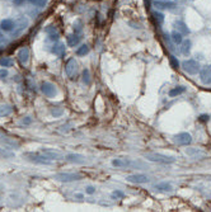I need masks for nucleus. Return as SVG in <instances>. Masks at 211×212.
I'll list each match as a JSON object with an SVG mask.
<instances>
[{"label":"nucleus","mask_w":211,"mask_h":212,"mask_svg":"<svg viewBox=\"0 0 211 212\" xmlns=\"http://www.w3.org/2000/svg\"><path fill=\"white\" fill-rule=\"evenodd\" d=\"M41 154H43L49 160H59V159H61V155L59 153H56L54 150H50V149H42Z\"/></svg>","instance_id":"nucleus-13"},{"label":"nucleus","mask_w":211,"mask_h":212,"mask_svg":"<svg viewBox=\"0 0 211 212\" xmlns=\"http://www.w3.org/2000/svg\"><path fill=\"white\" fill-rule=\"evenodd\" d=\"M0 27H2L3 31H12L14 27V22L12 19H4L2 22V24H0Z\"/></svg>","instance_id":"nucleus-16"},{"label":"nucleus","mask_w":211,"mask_h":212,"mask_svg":"<svg viewBox=\"0 0 211 212\" xmlns=\"http://www.w3.org/2000/svg\"><path fill=\"white\" fill-rule=\"evenodd\" d=\"M112 165L117 168H136V169H144L146 165L141 161H134L130 159H113Z\"/></svg>","instance_id":"nucleus-1"},{"label":"nucleus","mask_w":211,"mask_h":212,"mask_svg":"<svg viewBox=\"0 0 211 212\" xmlns=\"http://www.w3.org/2000/svg\"><path fill=\"white\" fill-rule=\"evenodd\" d=\"M5 76H8V71H7V70H4V69H2V70H0V79H4Z\"/></svg>","instance_id":"nucleus-34"},{"label":"nucleus","mask_w":211,"mask_h":212,"mask_svg":"<svg viewBox=\"0 0 211 212\" xmlns=\"http://www.w3.org/2000/svg\"><path fill=\"white\" fill-rule=\"evenodd\" d=\"M51 114L54 117H60V116L64 114V109L61 107H52L51 108Z\"/></svg>","instance_id":"nucleus-24"},{"label":"nucleus","mask_w":211,"mask_h":212,"mask_svg":"<svg viewBox=\"0 0 211 212\" xmlns=\"http://www.w3.org/2000/svg\"><path fill=\"white\" fill-rule=\"evenodd\" d=\"M200 79L202 81V84H205V85L211 84V65H207L201 70L200 71Z\"/></svg>","instance_id":"nucleus-9"},{"label":"nucleus","mask_w":211,"mask_h":212,"mask_svg":"<svg viewBox=\"0 0 211 212\" xmlns=\"http://www.w3.org/2000/svg\"><path fill=\"white\" fill-rule=\"evenodd\" d=\"M155 189L164 191V192H172L173 191V187L169 183H167V182H161L159 184H155Z\"/></svg>","instance_id":"nucleus-15"},{"label":"nucleus","mask_w":211,"mask_h":212,"mask_svg":"<svg viewBox=\"0 0 211 212\" xmlns=\"http://www.w3.org/2000/svg\"><path fill=\"white\" fill-rule=\"evenodd\" d=\"M14 2H15V4H19V3L22 2V0H14Z\"/></svg>","instance_id":"nucleus-40"},{"label":"nucleus","mask_w":211,"mask_h":212,"mask_svg":"<svg viewBox=\"0 0 211 212\" xmlns=\"http://www.w3.org/2000/svg\"><path fill=\"white\" fill-rule=\"evenodd\" d=\"M172 39H173L174 43H182V41H183L182 33H179V32H177V31L172 32Z\"/></svg>","instance_id":"nucleus-23"},{"label":"nucleus","mask_w":211,"mask_h":212,"mask_svg":"<svg viewBox=\"0 0 211 212\" xmlns=\"http://www.w3.org/2000/svg\"><path fill=\"white\" fill-rule=\"evenodd\" d=\"M28 160L32 161V163H36V164H42V165H50L51 164V160H49L43 154L42 155H38V154H28Z\"/></svg>","instance_id":"nucleus-8"},{"label":"nucleus","mask_w":211,"mask_h":212,"mask_svg":"<svg viewBox=\"0 0 211 212\" xmlns=\"http://www.w3.org/2000/svg\"><path fill=\"white\" fill-rule=\"evenodd\" d=\"M173 141L178 145H190L192 141V137L188 132H181L173 137Z\"/></svg>","instance_id":"nucleus-7"},{"label":"nucleus","mask_w":211,"mask_h":212,"mask_svg":"<svg viewBox=\"0 0 211 212\" xmlns=\"http://www.w3.org/2000/svg\"><path fill=\"white\" fill-rule=\"evenodd\" d=\"M155 17H156V18H158L160 22H163V15H161V14H159V13H155Z\"/></svg>","instance_id":"nucleus-38"},{"label":"nucleus","mask_w":211,"mask_h":212,"mask_svg":"<svg viewBox=\"0 0 211 212\" xmlns=\"http://www.w3.org/2000/svg\"><path fill=\"white\" fill-rule=\"evenodd\" d=\"M65 73L66 75L70 78V79H74L76 73H78V62L74 57L71 59H69L66 61V65H65Z\"/></svg>","instance_id":"nucleus-4"},{"label":"nucleus","mask_w":211,"mask_h":212,"mask_svg":"<svg viewBox=\"0 0 211 212\" xmlns=\"http://www.w3.org/2000/svg\"><path fill=\"white\" fill-rule=\"evenodd\" d=\"M174 3L169 2V0H159V2H155V7L159 9H172L174 8Z\"/></svg>","instance_id":"nucleus-14"},{"label":"nucleus","mask_w":211,"mask_h":212,"mask_svg":"<svg viewBox=\"0 0 211 212\" xmlns=\"http://www.w3.org/2000/svg\"><path fill=\"white\" fill-rule=\"evenodd\" d=\"M145 159L149 161H154V163H160V164H172L176 161V159L173 156H168V155H163L160 153H145L144 154Z\"/></svg>","instance_id":"nucleus-2"},{"label":"nucleus","mask_w":211,"mask_h":212,"mask_svg":"<svg viewBox=\"0 0 211 212\" xmlns=\"http://www.w3.org/2000/svg\"><path fill=\"white\" fill-rule=\"evenodd\" d=\"M18 60L22 65H27L29 61V50L27 47H23V49L19 50L18 52Z\"/></svg>","instance_id":"nucleus-11"},{"label":"nucleus","mask_w":211,"mask_h":212,"mask_svg":"<svg viewBox=\"0 0 211 212\" xmlns=\"http://www.w3.org/2000/svg\"><path fill=\"white\" fill-rule=\"evenodd\" d=\"M75 197H76V198H83V194H76Z\"/></svg>","instance_id":"nucleus-39"},{"label":"nucleus","mask_w":211,"mask_h":212,"mask_svg":"<svg viewBox=\"0 0 211 212\" xmlns=\"http://www.w3.org/2000/svg\"><path fill=\"white\" fill-rule=\"evenodd\" d=\"M50 39H51V41H57V39H59V34H51V36H50Z\"/></svg>","instance_id":"nucleus-37"},{"label":"nucleus","mask_w":211,"mask_h":212,"mask_svg":"<svg viewBox=\"0 0 211 212\" xmlns=\"http://www.w3.org/2000/svg\"><path fill=\"white\" fill-rule=\"evenodd\" d=\"M12 111H13V108H12V107H3L2 109H0V117H4V116L10 114V113H12Z\"/></svg>","instance_id":"nucleus-28"},{"label":"nucleus","mask_w":211,"mask_h":212,"mask_svg":"<svg viewBox=\"0 0 211 212\" xmlns=\"http://www.w3.org/2000/svg\"><path fill=\"white\" fill-rule=\"evenodd\" d=\"M127 182L130 183H136V184H144V183H148L150 179L149 177L144 175V174H134V175H129L126 178Z\"/></svg>","instance_id":"nucleus-10"},{"label":"nucleus","mask_w":211,"mask_h":212,"mask_svg":"<svg viewBox=\"0 0 211 212\" xmlns=\"http://www.w3.org/2000/svg\"><path fill=\"white\" fill-rule=\"evenodd\" d=\"M52 52H54L55 55H57L59 57H62V56L65 55V46H64V44H61V43H59V44L54 46Z\"/></svg>","instance_id":"nucleus-17"},{"label":"nucleus","mask_w":211,"mask_h":212,"mask_svg":"<svg viewBox=\"0 0 211 212\" xmlns=\"http://www.w3.org/2000/svg\"><path fill=\"white\" fill-rule=\"evenodd\" d=\"M83 177L82 174H78V173H57L54 175V179L59 180V182H74V180H80Z\"/></svg>","instance_id":"nucleus-3"},{"label":"nucleus","mask_w":211,"mask_h":212,"mask_svg":"<svg viewBox=\"0 0 211 212\" xmlns=\"http://www.w3.org/2000/svg\"><path fill=\"white\" fill-rule=\"evenodd\" d=\"M112 196H113V197H120V198H122V197H125V193L121 192V191H114V192L112 193Z\"/></svg>","instance_id":"nucleus-33"},{"label":"nucleus","mask_w":211,"mask_h":212,"mask_svg":"<svg viewBox=\"0 0 211 212\" xmlns=\"http://www.w3.org/2000/svg\"><path fill=\"white\" fill-rule=\"evenodd\" d=\"M0 137H2V138H0V140H2L3 141V142H5V144H8V145H10V146H19V144L17 142V141H14V140H10L9 137H7V136H3L2 133H0Z\"/></svg>","instance_id":"nucleus-22"},{"label":"nucleus","mask_w":211,"mask_h":212,"mask_svg":"<svg viewBox=\"0 0 211 212\" xmlns=\"http://www.w3.org/2000/svg\"><path fill=\"white\" fill-rule=\"evenodd\" d=\"M186 91V88L184 86H176L173 89L169 90V97H177V96H181V94H183Z\"/></svg>","instance_id":"nucleus-18"},{"label":"nucleus","mask_w":211,"mask_h":212,"mask_svg":"<svg viewBox=\"0 0 211 212\" xmlns=\"http://www.w3.org/2000/svg\"><path fill=\"white\" fill-rule=\"evenodd\" d=\"M88 52H89V47H88L87 44H83L82 47H79V49H78L76 55H78V56H84V55H87Z\"/></svg>","instance_id":"nucleus-25"},{"label":"nucleus","mask_w":211,"mask_h":212,"mask_svg":"<svg viewBox=\"0 0 211 212\" xmlns=\"http://www.w3.org/2000/svg\"><path fill=\"white\" fill-rule=\"evenodd\" d=\"M14 65V61L10 59V57H3L0 59V66L3 67H12Z\"/></svg>","instance_id":"nucleus-20"},{"label":"nucleus","mask_w":211,"mask_h":212,"mask_svg":"<svg viewBox=\"0 0 211 212\" xmlns=\"http://www.w3.org/2000/svg\"><path fill=\"white\" fill-rule=\"evenodd\" d=\"M182 67L184 69L186 73H188L191 75H196L197 73H200V65L196 60H186L182 64Z\"/></svg>","instance_id":"nucleus-5"},{"label":"nucleus","mask_w":211,"mask_h":212,"mask_svg":"<svg viewBox=\"0 0 211 212\" xmlns=\"http://www.w3.org/2000/svg\"><path fill=\"white\" fill-rule=\"evenodd\" d=\"M83 81H84L87 85L90 84V73H89L88 69H84V70H83Z\"/></svg>","instance_id":"nucleus-26"},{"label":"nucleus","mask_w":211,"mask_h":212,"mask_svg":"<svg viewBox=\"0 0 211 212\" xmlns=\"http://www.w3.org/2000/svg\"><path fill=\"white\" fill-rule=\"evenodd\" d=\"M19 123H20V125H24V126L31 125V123H32V118H31V117H23Z\"/></svg>","instance_id":"nucleus-30"},{"label":"nucleus","mask_w":211,"mask_h":212,"mask_svg":"<svg viewBox=\"0 0 211 212\" xmlns=\"http://www.w3.org/2000/svg\"><path fill=\"white\" fill-rule=\"evenodd\" d=\"M41 90H42V93L45 94V96H46V97H49V98L55 97V96H56V93H57L56 86H55L52 83H49V81L42 83V85H41Z\"/></svg>","instance_id":"nucleus-6"},{"label":"nucleus","mask_w":211,"mask_h":212,"mask_svg":"<svg viewBox=\"0 0 211 212\" xmlns=\"http://www.w3.org/2000/svg\"><path fill=\"white\" fill-rule=\"evenodd\" d=\"M190 51H191V41L187 39V41H184V42L182 43V54L188 55Z\"/></svg>","instance_id":"nucleus-21"},{"label":"nucleus","mask_w":211,"mask_h":212,"mask_svg":"<svg viewBox=\"0 0 211 212\" xmlns=\"http://www.w3.org/2000/svg\"><path fill=\"white\" fill-rule=\"evenodd\" d=\"M208 120H210V116L208 114H201L198 117V121H201V122H207Z\"/></svg>","instance_id":"nucleus-32"},{"label":"nucleus","mask_w":211,"mask_h":212,"mask_svg":"<svg viewBox=\"0 0 211 212\" xmlns=\"http://www.w3.org/2000/svg\"><path fill=\"white\" fill-rule=\"evenodd\" d=\"M85 192L88 194H93V193H96V187H93V185H88L85 188Z\"/></svg>","instance_id":"nucleus-31"},{"label":"nucleus","mask_w":211,"mask_h":212,"mask_svg":"<svg viewBox=\"0 0 211 212\" xmlns=\"http://www.w3.org/2000/svg\"><path fill=\"white\" fill-rule=\"evenodd\" d=\"M171 62H172V65H173L176 69L178 67V61L176 60V57H174V56H171Z\"/></svg>","instance_id":"nucleus-35"},{"label":"nucleus","mask_w":211,"mask_h":212,"mask_svg":"<svg viewBox=\"0 0 211 212\" xmlns=\"http://www.w3.org/2000/svg\"><path fill=\"white\" fill-rule=\"evenodd\" d=\"M79 41H80V37H78L76 34L74 36H69L67 37V44L70 46V47H75L78 43H79Z\"/></svg>","instance_id":"nucleus-19"},{"label":"nucleus","mask_w":211,"mask_h":212,"mask_svg":"<svg viewBox=\"0 0 211 212\" xmlns=\"http://www.w3.org/2000/svg\"><path fill=\"white\" fill-rule=\"evenodd\" d=\"M69 127H70V125H66V126L64 125V126L60 127V131H61V132H67V131H69Z\"/></svg>","instance_id":"nucleus-36"},{"label":"nucleus","mask_w":211,"mask_h":212,"mask_svg":"<svg viewBox=\"0 0 211 212\" xmlns=\"http://www.w3.org/2000/svg\"><path fill=\"white\" fill-rule=\"evenodd\" d=\"M176 26H177V27H178V29H181L183 33H188V32H190V29L187 28L182 22H177V23H176Z\"/></svg>","instance_id":"nucleus-29"},{"label":"nucleus","mask_w":211,"mask_h":212,"mask_svg":"<svg viewBox=\"0 0 211 212\" xmlns=\"http://www.w3.org/2000/svg\"><path fill=\"white\" fill-rule=\"evenodd\" d=\"M66 160L70 161V163H74V164H84L85 163L84 156L80 155V154H67Z\"/></svg>","instance_id":"nucleus-12"},{"label":"nucleus","mask_w":211,"mask_h":212,"mask_svg":"<svg viewBox=\"0 0 211 212\" xmlns=\"http://www.w3.org/2000/svg\"><path fill=\"white\" fill-rule=\"evenodd\" d=\"M186 154H187V155H191V156H197L198 154L203 155V153L200 151V150H197V149H186Z\"/></svg>","instance_id":"nucleus-27"}]
</instances>
